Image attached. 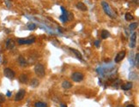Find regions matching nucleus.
<instances>
[{"mask_svg":"<svg viewBox=\"0 0 139 107\" xmlns=\"http://www.w3.org/2000/svg\"><path fill=\"white\" fill-rule=\"evenodd\" d=\"M83 74L81 72H74V73L71 75V79H72L73 82H80L83 80Z\"/></svg>","mask_w":139,"mask_h":107,"instance_id":"4","label":"nucleus"},{"mask_svg":"<svg viewBox=\"0 0 139 107\" xmlns=\"http://www.w3.org/2000/svg\"><path fill=\"white\" fill-rule=\"evenodd\" d=\"M125 19L126 21H132L133 19H134V16H133L131 13H126L125 15Z\"/></svg>","mask_w":139,"mask_h":107,"instance_id":"20","label":"nucleus"},{"mask_svg":"<svg viewBox=\"0 0 139 107\" xmlns=\"http://www.w3.org/2000/svg\"><path fill=\"white\" fill-rule=\"evenodd\" d=\"M36 25L34 23H28V30H34V29H36Z\"/></svg>","mask_w":139,"mask_h":107,"instance_id":"21","label":"nucleus"},{"mask_svg":"<svg viewBox=\"0 0 139 107\" xmlns=\"http://www.w3.org/2000/svg\"><path fill=\"white\" fill-rule=\"evenodd\" d=\"M62 87L65 89H69L72 87V85H71V83L70 82H68V81H65V82H63V83H62Z\"/></svg>","mask_w":139,"mask_h":107,"instance_id":"16","label":"nucleus"},{"mask_svg":"<svg viewBox=\"0 0 139 107\" xmlns=\"http://www.w3.org/2000/svg\"><path fill=\"white\" fill-rule=\"evenodd\" d=\"M25 94H26V91L24 89H21L16 94H15V101H20L22 100L25 97Z\"/></svg>","mask_w":139,"mask_h":107,"instance_id":"7","label":"nucleus"},{"mask_svg":"<svg viewBox=\"0 0 139 107\" xmlns=\"http://www.w3.org/2000/svg\"><path fill=\"white\" fill-rule=\"evenodd\" d=\"M126 107H135V106H133V105H128V106H126Z\"/></svg>","mask_w":139,"mask_h":107,"instance_id":"27","label":"nucleus"},{"mask_svg":"<svg viewBox=\"0 0 139 107\" xmlns=\"http://www.w3.org/2000/svg\"><path fill=\"white\" fill-rule=\"evenodd\" d=\"M136 40H137V33H132L131 36V42H130V46L131 48H134L136 46Z\"/></svg>","mask_w":139,"mask_h":107,"instance_id":"9","label":"nucleus"},{"mask_svg":"<svg viewBox=\"0 0 139 107\" xmlns=\"http://www.w3.org/2000/svg\"><path fill=\"white\" fill-rule=\"evenodd\" d=\"M61 10L63 11V15L59 16V20L62 21V22H68V21H69V15H70L69 12L67 11L65 8H63V7H61Z\"/></svg>","mask_w":139,"mask_h":107,"instance_id":"5","label":"nucleus"},{"mask_svg":"<svg viewBox=\"0 0 139 107\" xmlns=\"http://www.w3.org/2000/svg\"><path fill=\"white\" fill-rule=\"evenodd\" d=\"M36 39L34 37H31L28 39H17V43L19 45H31L35 42Z\"/></svg>","mask_w":139,"mask_h":107,"instance_id":"3","label":"nucleus"},{"mask_svg":"<svg viewBox=\"0 0 139 107\" xmlns=\"http://www.w3.org/2000/svg\"><path fill=\"white\" fill-rule=\"evenodd\" d=\"M7 96H8V97H10V96H11V93H10V92L7 93Z\"/></svg>","mask_w":139,"mask_h":107,"instance_id":"26","label":"nucleus"},{"mask_svg":"<svg viewBox=\"0 0 139 107\" xmlns=\"http://www.w3.org/2000/svg\"><path fill=\"white\" fill-rule=\"evenodd\" d=\"M101 5H102V8H103L104 11H105V13L107 14L108 16H110L111 18H114V17H115V15H114L113 12L112 11V10H111L108 3H106V2H101Z\"/></svg>","mask_w":139,"mask_h":107,"instance_id":"2","label":"nucleus"},{"mask_svg":"<svg viewBox=\"0 0 139 107\" xmlns=\"http://www.w3.org/2000/svg\"><path fill=\"white\" fill-rule=\"evenodd\" d=\"M34 107H48L47 105L44 102H41V101H37L34 103Z\"/></svg>","mask_w":139,"mask_h":107,"instance_id":"18","label":"nucleus"},{"mask_svg":"<svg viewBox=\"0 0 139 107\" xmlns=\"http://www.w3.org/2000/svg\"><path fill=\"white\" fill-rule=\"evenodd\" d=\"M110 36V33L107 30H102L101 31V38L103 39H106Z\"/></svg>","mask_w":139,"mask_h":107,"instance_id":"17","label":"nucleus"},{"mask_svg":"<svg viewBox=\"0 0 139 107\" xmlns=\"http://www.w3.org/2000/svg\"><path fill=\"white\" fill-rule=\"evenodd\" d=\"M132 87H133V84L131 83V82H128V83L121 86V89H123V90L125 91H128V90H131V89L132 88Z\"/></svg>","mask_w":139,"mask_h":107,"instance_id":"13","label":"nucleus"},{"mask_svg":"<svg viewBox=\"0 0 139 107\" xmlns=\"http://www.w3.org/2000/svg\"><path fill=\"white\" fill-rule=\"evenodd\" d=\"M34 72L39 77H44L45 74H46V70H45V66L41 63H37L34 66Z\"/></svg>","mask_w":139,"mask_h":107,"instance_id":"1","label":"nucleus"},{"mask_svg":"<svg viewBox=\"0 0 139 107\" xmlns=\"http://www.w3.org/2000/svg\"><path fill=\"white\" fill-rule=\"evenodd\" d=\"M125 57V51H119V52L116 55L115 59H114V62H115V63H119V62H121L123 59H124Z\"/></svg>","mask_w":139,"mask_h":107,"instance_id":"8","label":"nucleus"},{"mask_svg":"<svg viewBox=\"0 0 139 107\" xmlns=\"http://www.w3.org/2000/svg\"><path fill=\"white\" fill-rule=\"evenodd\" d=\"M17 62H18L19 65L22 67H27L28 66V62L25 58H23L22 56H20L17 59Z\"/></svg>","mask_w":139,"mask_h":107,"instance_id":"10","label":"nucleus"},{"mask_svg":"<svg viewBox=\"0 0 139 107\" xmlns=\"http://www.w3.org/2000/svg\"><path fill=\"white\" fill-rule=\"evenodd\" d=\"M5 45H6L7 49H9V50L13 49L14 46H15V41H14L12 39H7V41H6V44H5Z\"/></svg>","mask_w":139,"mask_h":107,"instance_id":"11","label":"nucleus"},{"mask_svg":"<svg viewBox=\"0 0 139 107\" xmlns=\"http://www.w3.org/2000/svg\"><path fill=\"white\" fill-rule=\"evenodd\" d=\"M19 80H20V82H22V83H23V84L28 83V75H24V74H22V75H20V77H19Z\"/></svg>","mask_w":139,"mask_h":107,"instance_id":"14","label":"nucleus"},{"mask_svg":"<svg viewBox=\"0 0 139 107\" xmlns=\"http://www.w3.org/2000/svg\"><path fill=\"white\" fill-rule=\"evenodd\" d=\"M61 107H66L65 106V105H63V104H61Z\"/></svg>","mask_w":139,"mask_h":107,"instance_id":"28","label":"nucleus"},{"mask_svg":"<svg viewBox=\"0 0 139 107\" xmlns=\"http://www.w3.org/2000/svg\"><path fill=\"white\" fill-rule=\"evenodd\" d=\"M100 40H96L95 42V46H96V47H99V46H100Z\"/></svg>","mask_w":139,"mask_h":107,"instance_id":"25","label":"nucleus"},{"mask_svg":"<svg viewBox=\"0 0 139 107\" xmlns=\"http://www.w3.org/2000/svg\"><path fill=\"white\" fill-rule=\"evenodd\" d=\"M70 50L72 52H74L75 54H76V56L77 57V58H79V59H82V58H83V57H82V54L80 53V51H76V50H75V49H72V48H70Z\"/></svg>","mask_w":139,"mask_h":107,"instance_id":"19","label":"nucleus"},{"mask_svg":"<svg viewBox=\"0 0 139 107\" xmlns=\"http://www.w3.org/2000/svg\"><path fill=\"white\" fill-rule=\"evenodd\" d=\"M3 74H4V75L7 77V78L11 79V80L15 78V72H14L13 70H12L11 69H10V68L4 69V70H3Z\"/></svg>","mask_w":139,"mask_h":107,"instance_id":"6","label":"nucleus"},{"mask_svg":"<svg viewBox=\"0 0 139 107\" xmlns=\"http://www.w3.org/2000/svg\"><path fill=\"white\" fill-rule=\"evenodd\" d=\"M135 65H136L137 68H139V54L137 53L136 56H135Z\"/></svg>","mask_w":139,"mask_h":107,"instance_id":"22","label":"nucleus"},{"mask_svg":"<svg viewBox=\"0 0 139 107\" xmlns=\"http://www.w3.org/2000/svg\"><path fill=\"white\" fill-rule=\"evenodd\" d=\"M39 84H40L39 80H38V79H36V78L32 79V80H31V82H30V86H31L32 87H38V86H39Z\"/></svg>","mask_w":139,"mask_h":107,"instance_id":"15","label":"nucleus"},{"mask_svg":"<svg viewBox=\"0 0 139 107\" xmlns=\"http://www.w3.org/2000/svg\"><path fill=\"white\" fill-rule=\"evenodd\" d=\"M5 101V97L3 94H0V104H2V103H3Z\"/></svg>","mask_w":139,"mask_h":107,"instance_id":"24","label":"nucleus"},{"mask_svg":"<svg viewBox=\"0 0 139 107\" xmlns=\"http://www.w3.org/2000/svg\"><path fill=\"white\" fill-rule=\"evenodd\" d=\"M130 30L131 31H133V30H135V29L138 27V23L137 22H134V23H131V25H130Z\"/></svg>","mask_w":139,"mask_h":107,"instance_id":"23","label":"nucleus"},{"mask_svg":"<svg viewBox=\"0 0 139 107\" xmlns=\"http://www.w3.org/2000/svg\"><path fill=\"white\" fill-rule=\"evenodd\" d=\"M76 8H77L78 10H82V11H86V10H88L87 6L83 3H82V2H78V3H76Z\"/></svg>","mask_w":139,"mask_h":107,"instance_id":"12","label":"nucleus"}]
</instances>
